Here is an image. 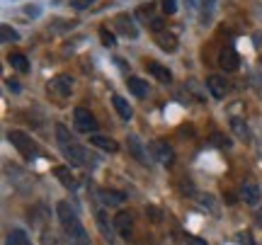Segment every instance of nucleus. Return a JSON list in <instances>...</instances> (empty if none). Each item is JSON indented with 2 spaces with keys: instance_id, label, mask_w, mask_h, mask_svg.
<instances>
[{
  "instance_id": "obj_1",
  "label": "nucleus",
  "mask_w": 262,
  "mask_h": 245,
  "mask_svg": "<svg viewBox=\"0 0 262 245\" xmlns=\"http://www.w3.org/2000/svg\"><path fill=\"white\" fill-rule=\"evenodd\" d=\"M56 214H58L61 226L66 228V233H68V238H71V243H73V245H90V238H88V233H85L80 218H78L75 209L71 207L68 202H58V204H56Z\"/></svg>"
},
{
  "instance_id": "obj_2",
  "label": "nucleus",
  "mask_w": 262,
  "mask_h": 245,
  "mask_svg": "<svg viewBox=\"0 0 262 245\" xmlns=\"http://www.w3.org/2000/svg\"><path fill=\"white\" fill-rule=\"evenodd\" d=\"M56 139H58V146H61V151H63L66 161L75 165V168H80V165H88L90 163V155L85 151L80 143H75V139L68 133L63 124H56Z\"/></svg>"
},
{
  "instance_id": "obj_3",
  "label": "nucleus",
  "mask_w": 262,
  "mask_h": 245,
  "mask_svg": "<svg viewBox=\"0 0 262 245\" xmlns=\"http://www.w3.org/2000/svg\"><path fill=\"white\" fill-rule=\"evenodd\" d=\"M8 139H10V143L17 148L25 158H29V161H34L39 155V148H37V143L32 141V136L29 133H25V131H10L8 133Z\"/></svg>"
},
{
  "instance_id": "obj_4",
  "label": "nucleus",
  "mask_w": 262,
  "mask_h": 245,
  "mask_svg": "<svg viewBox=\"0 0 262 245\" xmlns=\"http://www.w3.org/2000/svg\"><path fill=\"white\" fill-rule=\"evenodd\" d=\"M73 122H75V129L80 133H95L97 131V119L93 117V112H88L85 107H75L73 109Z\"/></svg>"
},
{
  "instance_id": "obj_5",
  "label": "nucleus",
  "mask_w": 262,
  "mask_h": 245,
  "mask_svg": "<svg viewBox=\"0 0 262 245\" xmlns=\"http://www.w3.org/2000/svg\"><path fill=\"white\" fill-rule=\"evenodd\" d=\"M148 153L160 163V165H172V163H175V153H172V146H170L168 141H163V139H156V141H150Z\"/></svg>"
},
{
  "instance_id": "obj_6",
  "label": "nucleus",
  "mask_w": 262,
  "mask_h": 245,
  "mask_svg": "<svg viewBox=\"0 0 262 245\" xmlns=\"http://www.w3.org/2000/svg\"><path fill=\"white\" fill-rule=\"evenodd\" d=\"M47 90H49V95H56V97H68L71 95V90H73V78L68 76V73H61V76H56V78H51L47 83Z\"/></svg>"
},
{
  "instance_id": "obj_7",
  "label": "nucleus",
  "mask_w": 262,
  "mask_h": 245,
  "mask_svg": "<svg viewBox=\"0 0 262 245\" xmlns=\"http://www.w3.org/2000/svg\"><path fill=\"white\" fill-rule=\"evenodd\" d=\"M114 231H117V236H122L124 240H129L134 236V218H131L129 211H119L117 216H114Z\"/></svg>"
},
{
  "instance_id": "obj_8",
  "label": "nucleus",
  "mask_w": 262,
  "mask_h": 245,
  "mask_svg": "<svg viewBox=\"0 0 262 245\" xmlns=\"http://www.w3.org/2000/svg\"><path fill=\"white\" fill-rule=\"evenodd\" d=\"M206 87H209V95L216 97V100H224L226 95L231 93V85L224 76H209L206 78Z\"/></svg>"
},
{
  "instance_id": "obj_9",
  "label": "nucleus",
  "mask_w": 262,
  "mask_h": 245,
  "mask_svg": "<svg viewBox=\"0 0 262 245\" xmlns=\"http://www.w3.org/2000/svg\"><path fill=\"white\" fill-rule=\"evenodd\" d=\"M219 66L224 68L226 73L238 71V66H241V56H238V51H235L233 47L224 49V51H221V56H219Z\"/></svg>"
},
{
  "instance_id": "obj_10",
  "label": "nucleus",
  "mask_w": 262,
  "mask_h": 245,
  "mask_svg": "<svg viewBox=\"0 0 262 245\" xmlns=\"http://www.w3.org/2000/svg\"><path fill=\"white\" fill-rule=\"evenodd\" d=\"M114 27L122 32L124 37H129V39H139V27L134 25V19L129 17V15H119V17L114 19Z\"/></svg>"
},
{
  "instance_id": "obj_11",
  "label": "nucleus",
  "mask_w": 262,
  "mask_h": 245,
  "mask_svg": "<svg viewBox=\"0 0 262 245\" xmlns=\"http://www.w3.org/2000/svg\"><path fill=\"white\" fill-rule=\"evenodd\" d=\"M90 143L104 153H119V143L114 141V139H110V136H102V133H93V136H90Z\"/></svg>"
},
{
  "instance_id": "obj_12",
  "label": "nucleus",
  "mask_w": 262,
  "mask_h": 245,
  "mask_svg": "<svg viewBox=\"0 0 262 245\" xmlns=\"http://www.w3.org/2000/svg\"><path fill=\"white\" fill-rule=\"evenodd\" d=\"M260 197H262V192H260V185L257 182H245L243 187H241V199H243L245 204H260Z\"/></svg>"
},
{
  "instance_id": "obj_13",
  "label": "nucleus",
  "mask_w": 262,
  "mask_h": 245,
  "mask_svg": "<svg viewBox=\"0 0 262 245\" xmlns=\"http://www.w3.org/2000/svg\"><path fill=\"white\" fill-rule=\"evenodd\" d=\"M126 85H129L131 95H136L139 100H146V97L150 95V85L146 83V80H141V78H136V76L126 78Z\"/></svg>"
},
{
  "instance_id": "obj_14",
  "label": "nucleus",
  "mask_w": 262,
  "mask_h": 245,
  "mask_svg": "<svg viewBox=\"0 0 262 245\" xmlns=\"http://www.w3.org/2000/svg\"><path fill=\"white\" fill-rule=\"evenodd\" d=\"M100 199H102L104 207H122L126 202V194L117 192V189H100Z\"/></svg>"
},
{
  "instance_id": "obj_15",
  "label": "nucleus",
  "mask_w": 262,
  "mask_h": 245,
  "mask_svg": "<svg viewBox=\"0 0 262 245\" xmlns=\"http://www.w3.org/2000/svg\"><path fill=\"white\" fill-rule=\"evenodd\" d=\"M97 226H100V231H102L104 240H110V243H114L117 240V233H114V224L110 226V221H107V214H104V209H97Z\"/></svg>"
},
{
  "instance_id": "obj_16",
  "label": "nucleus",
  "mask_w": 262,
  "mask_h": 245,
  "mask_svg": "<svg viewBox=\"0 0 262 245\" xmlns=\"http://www.w3.org/2000/svg\"><path fill=\"white\" fill-rule=\"evenodd\" d=\"M129 153L136 158V161L141 163V165H148V155H146V151H143V146H141V141H139V136L136 133H131L129 136Z\"/></svg>"
},
{
  "instance_id": "obj_17",
  "label": "nucleus",
  "mask_w": 262,
  "mask_h": 245,
  "mask_svg": "<svg viewBox=\"0 0 262 245\" xmlns=\"http://www.w3.org/2000/svg\"><path fill=\"white\" fill-rule=\"evenodd\" d=\"M231 131H233L241 141H245V143L250 141V126H248L241 117H231Z\"/></svg>"
},
{
  "instance_id": "obj_18",
  "label": "nucleus",
  "mask_w": 262,
  "mask_h": 245,
  "mask_svg": "<svg viewBox=\"0 0 262 245\" xmlns=\"http://www.w3.org/2000/svg\"><path fill=\"white\" fill-rule=\"evenodd\" d=\"M148 73H150V76L158 78L160 83H170V80H172V73H170V68H165L163 63H158V61H150V63H148Z\"/></svg>"
},
{
  "instance_id": "obj_19",
  "label": "nucleus",
  "mask_w": 262,
  "mask_h": 245,
  "mask_svg": "<svg viewBox=\"0 0 262 245\" xmlns=\"http://www.w3.org/2000/svg\"><path fill=\"white\" fill-rule=\"evenodd\" d=\"M156 44H158L163 51H175V49H178V37L170 34V32H160V34H156Z\"/></svg>"
},
{
  "instance_id": "obj_20",
  "label": "nucleus",
  "mask_w": 262,
  "mask_h": 245,
  "mask_svg": "<svg viewBox=\"0 0 262 245\" xmlns=\"http://www.w3.org/2000/svg\"><path fill=\"white\" fill-rule=\"evenodd\" d=\"M8 63L15 68L17 73H29V61H27V56H25V54H19V51L10 54V56H8Z\"/></svg>"
},
{
  "instance_id": "obj_21",
  "label": "nucleus",
  "mask_w": 262,
  "mask_h": 245,
  "mask_svg": "<svg viewBox=\"0 0 262 245\" xmlns=\"http://www.w3.org/2000/svg\"><path fill=\"white\" fill-rule=\"evenodd\" d=\"M112 104H114V109H117V114H119L122 119H131V117H134V109H131V104L126 102L124 97L114 95V97H112Z\"/></svg>"
},
{
  "instance_id": "obj_22",
  "label": "nucleus",
  "mask_w": 262,
  "mask_h": 245,
  "mask_svg": "<svg viewBox=\"0 0 262 245\" xmlns=\"http://www.w3.org/2000/svg\"><path fill=\"white\" fill-rule=\"evenodd\" d=\"M8 245H32V243H29L27 233L22 228H12L8 233Z\"/></svg>"
},
{
  "instance_id": "obj_23",
  "label": "nucleus",
  "mask_w": 262,
  "mask_h": 245,
  "mask_svg": "<svg viewBox=\"0 0 262 245\" xmlns=\"http://www.w3.org/2000/svg\"><path fill=\"white\" fill-rule=\"evenodd\" d=\"M54 172H56V177L61 180V182H63V185H66L68 189L75 187V177L71 175V170H68V168H63V165H61V168H56Z\"/></svg>"
},
{
  "instance_id": "obj_24",
  "label": "nucleus",
  "mask_w": 262,
  "mask_h": 245,
  "mask_svg": "<svg viewBox=\"0 0 262 245\" xmlns=\"http://www.w3.org/2000/svg\"><path fill=\"white\" fill-rule=\"evenodd\" d=\"M153 8H156L153 3H148V5H141V8L136 10V15H139V17L143 19L146 25H148V22H150V17H156V15H153Z\"/></svg>"
},
{
  "instance_id": "obj_25",
  "label": "nucleus",
  "mask_w": 262,
  "mask_h": 245,
  "mask_svg": "<svg viewBox=\"0 0 262 245\" xmlns=\"http://www.w3.org/2000/svg\"><path fill=\"white\" fill-rule=\"evenodd\" d=\"M100 39H102V44H104V47H110V49H112L114 44H117V39H114V34H112V32H110L107 27H100Z\"/></svg>"
},
{
  "instance_id": "obj_26",
  "label": "nucleus",
  "mask_w": 262,
  "mask_h": 245,
  "mask_svg": "<svg viewBox=\"0 0 262 245\" xmlns=\"http://www.w3.org/2000/svg\"><path fill=\"white\" fill-rule=\"evenodd\" d=\"M148 29H153L156 34H160V32L165 29V17H160V15H156V17H150Z\"/></svg>"
},
{
  "instance_id": "obj_27",
  "label": "nucleus",
  "mask_w": 262,
  "mask_h": 245,
  "mask_svg": "<svg viewBox=\"0 0 262 245\" xmlns=\"http://www.w3.org/2000/svg\"><path fill=\"white\" fill-rule=\"evenodd\" d=\"M211 143L219 146V148H231V139L224 136V133H214V136H211Z\"/></svg>"
},
{
  "instance_id": "obj_28",
  "label": "nucleus",
  "mask_w": 262,
  "mask_h": 245,
  "mask_svg": "<svg viewBox=\"0 0 262 245\" xmlns=\"http://www.w3.org/2000/svg\"><path fill=\"white\" fill-rule=\"evenodd\" d=\"M0 32H3V39H5V41H17V39H19L17 29H12L10 25H3V29H0Z\"/></svg>"
},
{
  "instance_id": "obj_29",
  "label": "nucleus",
  "mask_w": 262,
  "mask_h": 245,
  "mask_svg": "<svg viewBox=\"0 0 262 245\" xmlns=\"http://www.w3.org/2000/svg\"><path fill=\"white\" fill-rule=\"evenodd\" d=\"M146 216H150V221H163V214H160V209L158 207H146Z\"/></svg>"
},
{
  "instance_id": "obj_30",
  "label": "nucleus",
  "mask_w": 262,
  "mask_h": 245,
  "mask_svg": "<svg viewBox=\"0 0 262 245\" xmlns=\"http://www.w3.org/2000/svg\"><path fill=\"white\" fill-rule=\"evenodd\" d=\"M90 5H95V0H71V8L75 10H88Z\"/></svg>"
},
{
  "instance_id": "obj_31",
  "label": "nucleus",
  "mask_w": 262,
  "mask_h": 245,
  "mask_svg": "<svg viewBox=\"0 0 262 245\" xmlns=\"http://www.w3.org/2000/svg\"><path fill=\"white\" fill-rule=\"evenodd\" d=\"M199 204H202V207H209L211 209V214H216V202L209 197V194H206V197H199Z\"/></svg>"
},
{
  "instance_id": "obj_32",
  "label": "nucleus",
  "mask_w": 262,
  "mask_h": 245,
  "mask_svg": "<svg viewBox=\"0 0 262 245\" xmlns=\"http://www.w3.org/2000/svg\"><path fill=\"white\" fill-rule=\"evenodd\" d=\"M163 10H165L168 15H175V12H178V3H175V0H163Z\"/></svg>"
},
{
  "instance_id": "obj_33",
  "label": "nucleus",
  "mask_w": 262,
  "mask_h": 245,
  "mask_svg": "<svg viewBox=\"0 0 262 245\" xmlns=\"http://www.w3.org/2000/svg\"><path fill=\"white\" fill-rule=\"evenodd\" d=\"M253 87H255V93H257V97H262V73H255L253 76Z\"/></svg>"
},
{
  "instance_id": "obj_34",
  "label": "nucleus",
  "mask_w": 262,
  "mask_h": 245,
  "mask_svg": "<svg viewBox=\"0 0 262 245\" xmlns=\"http://www.w3.org/2000/svg\"><path fill=\"white\" fill-rule=\"evenodd\" d=\"M187 245H206V240H202V238H194V236H189L187 240H185Z\"/></svg>"
},
{
  "instance_id": "obj_35",
  "label": "nucleus",
  "mask_w": 262,
  "mask_h": 245,
  "mask_svg": "<svg viewBox=\"0 0 262 245\" xmlns=\"http://www.w3.org/2000/svg\"><path fill=\"white\" fill-rule=\"evenodd\" d=\"M25 12H27V15H39V8H37V5H27V8H25Z\"/></svg>"
},
{
  "instance_id": "obj_36",
  "label": "nucleus",
  "mask_w": 262,
  "mask_h": 245,
  "mask_svg": "<svg viewBox=\"0 0 262 245\" xmlns=\"http://www.w3.org/2000/svg\"><path fill=\"white\" fill-rule=\"evenodd\" d=\"M255 221H257V226L262 228V207H260V211H257V216H255Z\"/></svg>"
},
{
  "instance_id": "obj_37",
  "label": "nucleus",
  "mask_w": 262,
  "mask_h": 245,
  "mask_svg": "<svg viewBox=\"0 0 262 245\" xmlns=\"http://www.w3.org/2000/svg\"><path fill=\"white\" fill-rule=\"evenodd\" d=\"M216 0H204V10H206V5H209V8H211V5H214Z\"/></svg>"
}]
</instances>
